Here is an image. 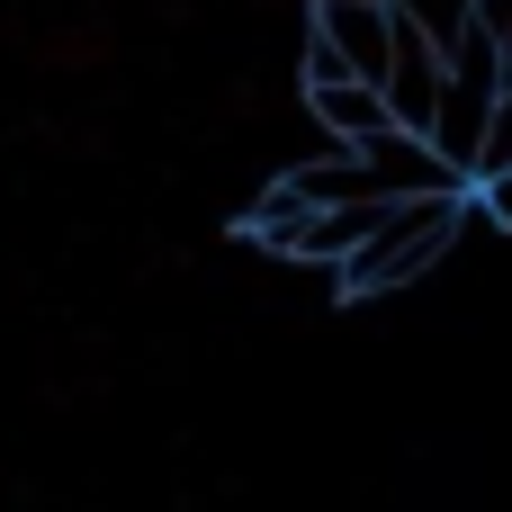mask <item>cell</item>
I'll return each instance as SVG.
<instances>
[{"mask_svg": "<svg viewBox=\"0 0 512 512\" xmlns=\"http://www.w3.org/2000/svg\"><path fill=\"white\" fill-rule=\"evenodd\" d=\"M306 99H315V117H324V135H333V144H360V135L396 126V117H387V99H378L369 81H306Z\"/></svg>", "mask_w": 512, "mask_h": 512, "instance_id": "5b68a950", "label": "cell"}, {"mask_svg": "<svg viewBox=\"0 0 512 512\" xmlns=\"http://www.w3.org/2000/svg\"><path fill=\"white\" fill-rule=\"evenodd\" d=\"M495 90H504L495 45L459 18V36L441 45V99H432V126H423V144H432L459 180L477 171V144H486V117H495Z\"/></svg>", "mask_w": 512, "mask_h": 512, "instance_id": "7a4b0ae2", "label": "cell"}, {"mask_svg": "<svg viewBox=\"0 0 512 512\" xmlns=\"http://www.w3.org/2000/svg\"><path fill=\"white\" fill-rule=\"evenodd\" d=\"M459 225H468V189L396 198V207L369 225V243H360V252H342V288H351V297H378V288L423 279V270H432V261L459 243Z\"/></svg>", "mask_w": 512, "mask_h": 512, "instance_id": "6da1fadb", "label": "cell"}, {"mask_svg": "<svg viewBox=\"0 0 512 512\" xmlns=\"http://www.w3.org/2000/svg\"><path fill=\"white\" fill-rule=\"evenodd\" d=\"M378 99H387V117H396L405 135H423V126H432V99H441V45H432V27H423L405 0H396V54H387Z\"/></svg>", "mask_w": 512, "mask_h": 512, "instance_id": "277c9868", "label": "cell"}, {"mask_svg": "<svg viewBox=\"0 0 512 512\" xmlns=\"http://www.w3.org/2000/svg\"><path fill=\"white\" fill-rule=\"evenodd\" d=\"M468 27L495 45V72L512 81V0H468Z\"/></svg>", "mask_w": 512, "mask_h": 512, "instance_id": "52a82bcc", "label": "cell"}, {"mask_svg": "<svg viewBox=\"0 0 512 512\" xmlns=\"http://www.w3.org/2000/svg\"><path fill=\"white\" fill-rule=\"evenodd\" d=\"M315 45L351 72V81H387V54H396V0H315Z\"/></svg>", "mask_w": 512, "mask_h": 512, "instance_id": "3957f363", "label": "cell"}, {"mask_svg": "<svg viewBox=\"0 0 512 512\" xmlns=\"http://www.w3.org/2000/svg\"><path fill=\"white\" fill-rule=\"evenodd\" d=\"M468 189H512V81L495 90V117H486V144H477Z\"/></svg>", "mask_w": 512, "mask_h": 512, "instance_id": "8992f818", "label": "cell"}]
</instances>
